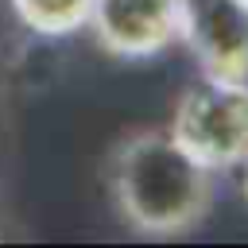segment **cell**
<instances>
[{
	"instance_id": "cell-1",
	"label": "cell",
	"mask_w": 248,
	"mask_h": 248,
	"mask_svg": "<svg viewBox=\"0 0 248 248\" xmlns=\"http://www.w3.org/2000/svg\"><path fill=\"white\" fill-rule=\"evenodd\" d=\"M213 190V170L167 128L128 132L108 155L112 205L140 236H186L205 221Z\"/></svg>"
},
{
	"instance_id": "cell-2",
	"label": "cell",
	"mask_w": 248,
	"mask_h": 248,
	"mask_svg": "<svg viewBox=\"0 0 248 248\" xmlns=\"http://www.w3.org/2000/svg\"><path fill=\"white\" fill-rule=\"evenodd\" d=\"M167 132L213 174L248 159V81L202 78L174 101Z\"/></svg>"
},
{
	"instance_id": "cell-3",
	"label": "cell",
	"mask_w": 248,
	"mask_h": 248,
	"mask_svg": "<svg viewBox=\"0 0 248 248\" xmlns=\"http://www.w3.org/2000/svg\"><path fill=\"white\" fill-rule=\"evenodd\" d=\"M178 39L202 78L248 81V0H182Z\"/></svg>"
},
{
	"instance_id": "cell-4",
	"label": "cell",
	"mask_w": 248,
	"mask_h": 248,
	"mask_svg": "<svg viewBox=\"0 0 248 248\" xmlns=\"http://www.w3.org/2000/svg\"><path fill=\"white\" fill-rule=\"evenodd\" d=\"M182 0H93L89 31L116 58H151L178 43Z\"/></svg>"
},
{
	"instance_id": "cell-5",
	"label": "cell",
	"mask_w": 248,
	"mask_h": 248,
	"mask_svg": "<svg viewBox=\"0 0 248 248\" xmlns=\"http://www.w3.org/2000/svg\"><path fill=\"white\" fill-rule=\"evenodd\" d=\"M12 12L27 31L43 39H62L89 23L93 0H12Z\"/></svg>"
},
{
	"instance_id": "cell-6",
	"label": "cell",
	"mask_w": 248,
	"mask_h": 248,
	"mask_svg": "<svg viewBox=\"0 0 248 248\" xmlns=\"http://www.w3.org/2000/svg\"><path fill=\"white\" fill-rule=\"evenodd\" d=\"M240 167H244V194H248V159H244Z\"/></svg>"
}]
</instances>
